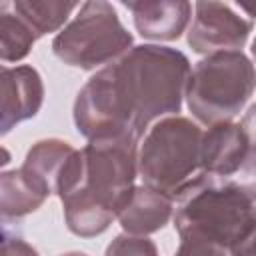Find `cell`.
<instances>
[{
    "label": "cell",
    "mask_w": 256,
    "mask_h": 256,
    "mask_svg": "<svg viewBox=\"0 0 256 256\" xmlns=\"http://www.w3.org/2000/svg\"><path fill=\"white\" fill-rule=\"evenodd\" d=\"M190 68L188 56L170 46L128 48L78 90L76 130L86 140L116 134L140 140L156 120L180 112Z\"/></svg>",
    "instance_id": "6da1fadb"
},
{
    "label": "cell",
    "mask_w": 256,
    "mask_h": 256,
    "mask_svg": "<svg viewBox=\"0 0 256 256\" xmlns=\"http://www.w3.org/2000/svg\"><path fill=\"white\" fill-rule=\"evenodd\" d=\"M138 142L132 136H98L78 156L58 190L68 230L80 238L104 234L134 188Z\"/></svg>",
    "instance_id": "7a4b0ae2"
},
{
    "label": "cell",
    "mask_w": 256,
    "mask_h": 256,
    "mask_svg": "<svg viewBox=\"0 0 256 256\" xmlns=\"http://www.w3.org/2000/svg\"><path fill=\"white\" fill-rule=\"evenodd\" d=\"M172 222L180 238H202L228 252L254 244V186L198 172L174 194Z\"/></svg>",
    "instance_id": "3957f363"
},
{
    "label": "cell",
    "mask_w": 256,
    "mask_h": 256,
    "mask_svg": "<svg viewBox=\"0 0 256 256\" xmlns=\"http://www.w3.org/2000/svg\"><path fill=\"white\" fill-rule=\"evenodd\" d=\"M254 92V64L242 50L208 54L190 68L186 104L204 124L232 122Z\"/></svg>",
    "instance_id": "277c9868"
},
{
    "label": "cell",
    "mask_w": 256,
    "mask_h": 256,
    "mask_svg": "<svg viewBox=\"0 0 256 256\" xmlns=\"http://www.w3.org/2000/svg\"><path fill=\"white\" fill-rule=\"evenodd\" d=\"M202 128L186 116L156 120L138 142L136 172L142 184L174 194L198 172Z\"/></svg>",
    "instance_id": "5b68a950"
},
{
    "label": "cell",
    "mask_w": 256,
    "mask_h": 256,
    "mask_svg": "<svg viewBox=\"0 0 256 256\" xmlns=\"http://www.w3.org/2000/svg\"><path fill=\"white\" fill-rule=\"evenodd\" d=\"M132 34L120 22L116 8L106 0H88L76 16L54 36L52 52L66 66L96 70L132 48Z\"/></svg>",
    "instance_id": "8992f818"
},
{
    "label": "cell",
    "mask_w": 256,
    "mask_h": 256,
    "mask_svg": "<svg viewBox=\"0 0 256 256\" xmlns=\"http://www.w3.org/2000/svg\"><path fill=\"white\" fill-rule=\"evenodd\" d=\"M254 106L240 122H220L202 130L198 168L204 174L230 178L232 174L250 168L254 158V130H252Z\"/></svg>",
    "instance_id": "52a82bcc"
},
{
    "label": "cell",
    "mask_w": 256,
    "mask_h": 256,
    "mask_svg": "<svg viewBox=\"0 0 256 256\" xmlns=\"http://www.w3.org/2000/svg\"><path fill=\"white\" fill-rule=\"evenodd\" d=\"M252 20L238 16L228 4L200 0L194 4V18L186 42L196 54L242 50L252 32Z\"/></svg>",
    "instance_id": "ba28073f"
},
{
    "label": "cell",
    "mask_w": 256,
    "mask_h": 256,
    "mask_svg": "<svg viewBox=\"0 0 256 256\" xmlns=\"http://www.w3.org/2000/svg\"><path fill=\"white\" fill-rule=\"evenodd\" d=\"M44 104V82L30 64H0V136L34 118Z\"/></svg>",
    "instance_id": "9c48e42d"
},
{
    "label": "cell",
    "mask_w": 256,
    "mask_h": 256,
    "mask_svg": "<svg viewBox=\"0 0 256 256\" xmlns=\"http://www.w3.org/2000/svg\"><path fill=\"white\" fill-rule=\"evenodd\" d=\"M122 4L132 12L138 34L154 42L178 40L192 18V4L186 0H136Z\"/></svg>",
    "instance_id": "30bf717a"
},
{
    "label": "cell",
    "mask_w": 256,
    "mask_h": 256,
    "mask_svg": "<svg viewBox=\"0 0 256 256\" xmlns=\"http://www.w3.org/2000/svg\"><path fill=\"white\" fill-rule=\"evenodd\" d=\"M174 212V198L146 184H134L130 196L120 206L116 220L126 234L148 236L162 230Z\"/></svg>",
    "instance_id": "8fae6325"
},
{
    "label": "cell",
    "mask_w": 256,
    "mask_h": 256,
    "mask_svg": "<svg viewBox=\"0 0 256 256\" xmlns=\"http://www.w3.org/2000/svg\"><path fill=\"white\" fill-rule=\"evenodd\" d=\"M76 148L60 138H44L30 146L26 152L24 164L20 166L26 176L46 192L58 194V188L74 160Z\"/></svg>",
    "instance_id": "7c38bea8"
},
{
    "label": "cell",
    "mask_w": 256,
    "mask_h": 256,
    "mask_svg": "<svg viewBox=\"0 0 256 256\" xmlns=\"http://www.w3.org/2000/svg\"><path fill=\"white\" fill-rule=\"evenodd\" d=\"M46 192L38 188L22 168L0 172V218H24L46 202Z\"/></svg>",
    "instance_id": "4fadbf2b"
},
{
    "label": "cell",
    "mask_w": 256,
    "mask_h": 256,
    "mask_svg": "<svg viewBox=\"0 0 256 256\" xmlns=\"http://www.w3.org/2000/svg\"><path fill=\"white\" fill-rule=\"evenodd\" d=\"M78 2H64V0H14L12 8L20 16V20L32 30L38 38L60 32L74 10H78Z\"/></svg>",
    "instance_id": "5bb4252c"
},
{
    "label": "cell",
    "mask_w": 256,
    "mask_h": 256,
    "mask_svg": "<svg viewBox=\"0 0 256 256\" xmlns=\"http://www.w3.org/2000/svg\"><path fill=\"white\" fill-rule=\"evenodd\" d=\"M36 36L14 12L12 2H0V60L2 62H20L24 60Z\"/></svg>",
    "instance_id": "9a60e30c"
},
{
    "label": "cell",
    "mask_w": 256,
    "mask_h": 256,
    "mask_svg": "<svg viewBox=\"0 0 256 256\" xmlns=\"http://www.w3.org/2000/svg\"><path fill=\"white\" fill-rule=\"evenodd\" d=\"M104 256H158V248L148 236H134L124 232L106 246Z\"/></svg>",
    "instance_id": "2e32d148"
},
{
    "label": "cell",
    "mask_w": 256,
    "mask_h": 256,
    "mask_svg": "<svg viewBox=\"0 0 256 256\" xmlns=\"http://www.w3.org/2000/svg\"><path fill=\"white\" fill-rule=\"evenodd\" d=\"M174 256H230V252L214 242L186 236V238H180V244Z\"/></svg>",
    "instance_id": "e0dca14e"
},
{
    "label": "cell",
    "mask_w": 256,
    "mask_h": 256,
    "mask_svg": "<svg viewBox=\"0 0 256 256\" xmlns=\"http://www.w3.org/2000/svg\"><path fill=\"white\" fill-rule=\"evenodd\" d=\"M0 256H40L38 250L28 244L24 238L20 236H10V240L4 244V248L0 250Z\"/></svg>",
    "instance_id": "ac0fdd59"
},
{
    "label": "cell",
    "mask_w": 256,
    "mask_h": 256,
    "mask_svg": "<svg viewBox=\"0 0 256 256\" xmlns=\"http://www.w3.org/2000/svg\"><path fill=\"white\" fill-rule=\"evenodd\" d=\"M10 162H12V154H10V150L4 148V146H0V168L6 166V164H10Z\"/></svg>",
    "instance_id": "d6986e66"
},
{
    "label": "cell",
    "mask_w": 256,
    "mask_h": 256,
    "mask_svg": "<svg viewBox=\"0 0 256 256\" xmlns=\"http://www.w3.org/2000/svg\"><path fill=\"white\" fill-rule=\"evenodd\" d=\"M230 256H254V244H252V246H244V248H238V250H234Z\"/></svg>",
    "instance_id": "ffe728a7"
},
{
    "label": "cell",
    "mask_w": 256,
    "mask_h": 256,
    "mask_svg": "<svg viewBox=\"0 0 256 256\" xmlns=\"http://www.w3.org/2000/svg\"><path fill=\"white\" fill-rule=\"evenodd\" d=\"M10 236H12V234H10V232L6 230V226L0 222V250H2V248H4V244L10 240Z\"/></svg>",
    "instance_id": "44dd1931"
},
{
    "label": "cell",
    "mask_w": 256,
    "mask_h": 256,
    "mask_svg": "<svg viewBox=\"0 0 256 256\" xmlns=\"http://www.w3.org/2000/svg\"><path fill=\"white\" fill-rule=\"evenodd\" d=\"M60 256H88L86 252H78V250H72V252H64V254H60Z\"/></svg>",
    "instance_id": "7402d4cb"
}]
</instances>
